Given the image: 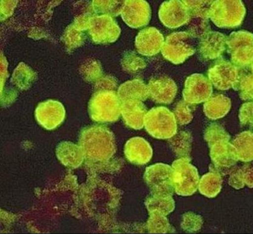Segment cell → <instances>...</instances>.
Segmentation results:
<instances>
[{"label":"cell","mask_w":253,"mask_h":234,"mask_svg":"<svg viewBox=\"0 0 253 234\" xmlns=\"http://www.w3.org/2000/svg\"><path fill=\"white\" fill-rule=\"evenodd\" d=\"M160 20L167 28H177L188 24L190 13L183 1L170 0L162 3L160 7Z\"/></svg>","instance_id":"cell-13"},{"label":"cell","mask_w":253,"mask_h":234,"mask_svg":"<svg viewBox=\"0 0 253 234\" xmlns=\"http://www.w3.org/2000/svg\"><path fill=\"white\" fill-rule=\"evenodd\" d=\"M62 40L68 48L72 50L84 44L85 40V36L84 31L77 29L74 24H72L66 28L62 37Z\"/></svg>","instance_id":"cell-32"},{"label":"cell","mask_w":253,"mask_h":234,"mask_svg":"<svg viewBox=\"0 0 253 234\" xmlns=\"http://www.w3.org/2000/svg\"><path fill=\"white\" fill-rule=\"evenodd\" d=\"M209 147L210 158L216 168H230L239 161L235 147L228 139L213 142Z\"/></svg>","instance_id":"cell-16"},{"label":"cell","mask_w":253,"mask_h":234,"mask_svg":"<svg viewBox=\"0 0 253 234\" xmlns=\"http://www.w3.org/2000/svg\"><path fill=\"white\" fill-rule=\"evenodd\" d=\"M251 71H252V73H253V62H252L251 63Z\"/></svg>","instance_id":"cell-44"},{"label":"cell","mask_w":253,"mask_h":234,"mask_svg":"<svg viewBox=\"0 0 253 234\" xmlns=\"http://www.w3.org/2000/svg\"><path fill=\"white\" fill-rule=\"evenodd\" d=\"M228 53L238 68L251 65L253 61V34L249 31L232 32L228 37Z\"/></svg>","instance_id":"cell-7"},{"label":"cell","mask_w":253,"mask_h":234,"mask_svg":"<svg viewBox=\"0 0 253 234\" xmlns=\"http://www.w3.org/2000/svg\"><path fill=\"white\" fill-rule=\"evenodd\" d=\"M124 154L130 162L140 165L150 161L153 151L147 141L141 137H133L126 143Z\"/></svg>","instance_id":"cell-19"},{"label":"cell","mask_w":253,"mask_h":234,"mask_svg":"<svg viewBox=\"0 0 253 234\" xmlns=\"http://www.w3.org/2000/svg\"><path fill=\"white\" fill-rule=\"evenodd\" d=\"M223 179L217 170H212L204 175L200 179L198 190L202 195L208 198H214L220 193Z\"/></svg>","instance_id":"cell-25"},{"label":"cell","mask_w":253,"mask_h":234,"mask_svg":"<svg viewBox=\"0 0 253 234\" xmlns=\"http://www.w3.org/2000/svg\"><path fill=\"white\" fill-rule=\"evenodd\" d=\"M239 73L238 67L229 61L221 59L209 69L208 78L216 89L226 90L233 87Z\"/></svg>","instance_id":"cell-12"},{"label":"cell","mask_w":253,"mask_h":234,"mask_svg":"<svg viewBox=\"0 0 253 234\" xmlns=\"http://www.w3.org/2000/svg\"><path fill=\"white\" fill-rule=\"evenodd\" d=\"M169 145L176 155L189 158L192 151V136L187 132H179L169 139Z\"/></svg>","instance_id":"cell-27"},{"label":"cell","mask_w":253,"mask_h":234,"mask_svg":"<svg viewBox=\"0 0 253 234\" xmlns=\"http://www.w3.org/2000/svg\"><path fill=\"white\" fill-rule=\"evenodd\" d=\"M36 78V74L26 64L21 62L13 74L11 82L21 90L31 87Z\"/></svg>","instance_id":"cell-28"},{"label":"cell","mask_w":253,"mask_h":234,"mask_svg":"<svg viewBox=\"0 0 253 234\" xmlns=\"http://www.w3.org/2000/svg\"><path fill=\"white\" fill-rule=\"evenodd\" d=\"M190 13V17L210 19V10L213 1H183Z\"/></svg>","instance_id":"cell-33"},{"label":"cell","mask_w":253,"mask_h":234,"mask_svg":"<svg viewBox=\"0 0 253 234\" xmlns=\"http://www.w3.org/2000/svg\"><path fill=\"white\" fill-rule=\"evenodd\" d=\"M204 139L207 141L208 145L217 142V141L222 140V139H230V136L229 133L224 130L220 124H211L207 127L204 132Z\"/></svg>","instance_id":"cell-35"},{"label":"cell","mask_w":253,"mask_h":234,"mask_svg":"<svg viewBox=\"0 0 253 234\" xmlns=\"http://www.w3.org/2000/svg\"><path fill=\"white\" fill-rule=\"evenodd\" d=\"M245 15L242 1L217 0L211 4L210 19L218 28H233L241 25Z\"/></svg>","instance_id":"cell-4"},{"label":"cell","mask_w":253,"mask_h":234,"mask_svg":"<svg viewBox=\"0 0 253 234\" xmlns=\"http://www.w3.org/2000/svg\"><path fill=\"white\" fill-rule=\"evenodd\" d=\"M151 204H155L161 211L168 213L172 211L174 207V201L171 195H154L151 198Z\"/></svg>","instance_id":"cell-38"},{"label":"cell","mask_w":253,"mask_h":234,"mask_svg":"<svg viewBox=\"0 0 253 234\" xmlns=\"http://www.w3.org/2000/svg\"><path fill=\"white\" fill-rule=\"evenodd\" d=\"M144 179L154 195H172V167L164 163H157L146 169Z\"/></svg>","instance_id":"cell-8"},{"label":"cell","mask_w":253,"mask_h":234,"mask_svg":"<svg viewBox=\"0 0 253 234\" xmlns=\"http://www.w3.org/2000/svg\"><path fill=\"white\" fill-rule=\"evenodd\" d=\"M121 15L128 26L139 28L149 24L152 10L149 3L144 0H127Z\"/></svg>","instance_id":"cell-14"},{"label":"cell","mask_w":253,"mask_h":234,"mask_svg":"<svg viewBox=\"0 0 253 234\" xmlns=\"http://www.w3.org/2000/svg\"><path fill=\"white\" fill-rule=\"evenodd\" d=\"M88 34L98 44L115 42L121 35V30L113 17L107 15H94L91 17Z\"/></svg>","instance_id":"cell-9"},{"label":"cell","mask_w":253,"mask_h":234,"mask_svg":"<svg viewBox=\"0 0 253 234\" xmlns=\"http://www.w3.org/2000/svg\"><path fill=\"white\" fill-rule=\"evenodd\" d=\"M79 145L88 162L109 161L116 151L115 136L106 127L93 125L85 127L80 136Z\"/></svg>","instance_id":"cell-1"},{"label":"cell","mask_w":253,"mask_h":234,"mask_svg":"<svg viewBox=\"0 0 253 234\" xmlns=\"http://www.w3.org/2000/svg\"><path fill=\"white\" fill-rule=\"evenodd\" d=\"M147 85L149 97L157 103H171L177 94V84L169 77L152 78Z\"/></svg>","instance_id":"cell-18"},{"label":"cell","mask_w":253,"mask_h":234,"mask_svg":"<svg viewBox=\"0 0 253 234\" xmlns=\"http://www.w3.org/2000/svg\"><path fill=\"white\" fill-rule=\"evenodd\" d=\"M198 47V39L190 33L180 31L172 33L166 38L161 53L167 60L178 65L195 54Z\"/></svg>","instance_id":"cell-3"},{"label":"cell","mask_w":253,"mask_h":234,"mask_svg":"<svg viewBox=\"0 0 253 234\" xmlns=\"http://www.w3.org/2000/svg\"><path fill=\"white\" fill-rule=\"evenodd\" d=\"M189 105L184 100L180 101L174 108L176 120L180 125L189 124L193 119L192 111Z\"/></svg>","instance_id":"cell-37"},{"label":"cell","mask_w":253,"mask_h":234,"mask_svg":"<svg viewBox=\"0 0 253 234\" xmlns=\"http://www.w3.org/2000/svg\"><path fill=\"white\" fill-rule=\"evenodd\" d=\"M81 73L85 81L95 83L103 77V74L101 64L93 59L83 64Z\"/></svg>","instance_id":"cell-31"},{"label":"cell","mask_w":253,"mask_h":234,"mask_svg":"<svg viewBox=\"0 0 253 234\" xmlns=\"http://www.w3.org/2000/svg\"><path fill=\"white\" fill-rule=\"evenodd\" d=\"M35 117L44 128L54 130L64 121L66 109L59 101L48 99L38 105L35 110Z\"/></svg>","instance_id":"cell-11"},{"label":"cell","mask_w":253,"mask_h":234,"mask_svg":"<svg viewBox=\"0 0 253 234\" xmlns=\"http://www.w3.org/2000/svg\"><path fill=\"white\" fill-rule=\"evenodd\" d=\"M202 223L201 216L195 215V213H186L183 216V228L185 231L190 232L198 231L201 229Z\"/></svg>","instance_id":"cell-40"},{"label":"cell","mask_w":253,"mask_h":234,"mask_svg":"<svg viewBox=\"0 0 253 234\" xmlns=\"http://www.w3.org/2000/svg\"><path fill=\"white\" fill-rule=\"evenodd\" d=\"M228 37L217 31H209L198 41L200 54L206 59L220 57L227 48Z\"/></svg>","instance_id":"cell-17"},{"label":"cell","mask_w":253,"mask_h":234,"mask_svg":"<svg viewBox=\"0 0 253 234\" xmlns=\"http://www.w3.org/2000/svg\"><path fill=\"white\" fill-rule=\"evenodd\" d=\"M125 1H93L92 8L97 14L117 16L121 14Z\"/></svg>","instance_id":"cell-30"},{"label":"cell","mask_w":253,"mask_h":234,"mask_svg":"<svg viewBox=\"0 0 253 234\" xmlns=\"http://www.w3.org/2000/svg\"><path fill=\"white\" fill-rule=\"evenodd\" d=\"M122 102L115 90H98L88 102V114L97 122L117 121L121 115Z\"/></svg>","instance_id":"cell-2"},{"label":"cell","mask_w":253,"mask_h":234,"mask_svg":"<svg viewBox=\"0 0 253 234\" xmlns=\"http://www.w3.org/2000/svg\"><path fill=\"white\" fill-rule=\"evenodd\" d=\"M148 111L141 101L127 100L122 102L121 115L126 125L135 130L144 127V120Z\"/></svg>","instance_id":"cell-20"},{"label":"cell","mask_w":253,"mask_h":234,"mask_svg":"<svg viewBox=\"0 0 253 234\" xmlns=\"http://www.w3.org/2000/svg\"><path fill=\"white\" fill-rule=\"evenodd\" d=\"M232 88L239 93L243 100H253V74L240 71L239 76Z\"/></svg>","instance_id":"cell-29"},{"label":"cell","mask_w":253,"mask_h":234,"mask_svg":"<svg viewBox=\"0 0 253 234\" xmlns=\"http://www.w3.org/2000/svg\"><path fill=\"white\" fill-rule=\"evenodd\" d=\"M231 100L223 94L211 96L204 105L206 117L211 120L223 118L230 111Z\"/></svg>","instance_id":"cell-23"},{"label":"cell","mask_w":253,"mask_h":234,"mask_svg":"<svg viewBox=\"0 0 253 234\" xmlns=\"http://www.w3.org/2000/svg\"><path fill=\"white\" fill-rule=\"evenodd\" d=\"M189 33L195 38L200 39L210 31L209 19L199 17H190L189 22Z\"/></svg>","instance_id":"cell-36"},{"label":"cell","mask_w":253,"mask_h":234,"mask_svg":"<svg viewBox=\"0 0 253 234\" xmlns=\"http://www.w3.org/2000/svg\"><path fill=\"white\" fill-rule=\"evenodd\" d=\"M118 85V81L111 76L102 77L95 83V88L98 90H115Z\"/></svg>","instance_id":"cell-41"},{"label":"cell","mask_w":253,"mask_h":234,"mask_svg":"<svg viewBox=\"0 0 253 234\" xmlns=\"http://www.w3.org/2000/svg\"><path fill=\"white\" fill-rule=\"evenodd\" d=\"M164 41L163 34L157 28L150 27L138 33L135 38V47L140 54L153 56L162 50Z\"/></svg>","instance_id":"cell-15"},{"label":"cell","mask_w":253,"mask_h":234,"mask_svg":"<svg viewBox=\"0 0 253 234\" xmlns=\"http://www.w3.org/2000/svg\"><path fill=\"white\" fill-rule=\"evenodd\" d=\"M17 1H1V19H7L11 16L17 5Z\"/></svg>","instance_id":"cell-42"},{"label":"cell","mask_w":253,"mask_h":234,"mask_svg":"<svg viewBox=\"0 0 253 234\" xmlns=\"http://www.w3.org/2000/svg\"><path fill=\"white\" fill-rule=\"evenodd\" d=\"M56 154L62 164L71 168L80 167L85 159L80 145L74 144L73 142H60L57 145Z\"/></svg>","instance_id":"cell-21"},{"label":"cell","mask_w":253,"mask_h":234,"mask_svg":"<svg viewBox=\"0 0 253 234\" xmlns=\"http://www.w3.org/2000/svg\"><path fill=\"white\" fill-rule=\"evenodd\" d=\"M7 66H8V62H7L6 59H5L3 55H2V58H1V82H2V90L3 89L4 81H5L4 79L8 77Z\"/></svg>","instance_id":"cell-43"},{"label":"cell","mask_w":253,"mask_h":234,"mask_svg":"<svg viewBox=\"0 0 253 234\" xmlns=\"http://www.w3.org/2000/svg\"><path fill=\"white\" fill-rule=\"evenodd\" d=\"M232 144L236 150L239 161H253V132L244 131L239 133L232 140Z\"/></svg>","instance_id":"cell-24"},{"label":"cell","mask_w":253,"mask_h":234,"mask_svg":"<svg viewBox=\"0 0 253 234\" xmlns=\"http://www.w3.org/2000/svg\"><path fill=\"white\" fill-rule=\"evenodd\" d=\"M212 86L208 77L201 74H192L185 81L183 100L189 105L205 103L212 94Z\"/></svg>","instance_id":"cell-10"},{"label":"cell","mask_w":253,"mask_h":234,"mask_svg":"<svg viewBox=\"0 0 253 234\" xmlns=\"http://www.w3.org/2000/svg\"><path fill=\"white\" fill-rule=\"evenodd\" d=\"M229 184L237 190L245 186L253 188V166L244 164L233 169L229 173Z\"/></svg>","instance_id":"cell-26"},{"label":"cell","mask_w":253,"mask_h":234,"mask_svg":"<svg viewBox=\"0 0 253 234\" xmlns=\"http://www.w3.org/2000/svg\"><path fill=\"white\" fill-rule=\"evenodd\" d=\"M121 102L127 100H138L143 102L149 97L147 84L141 79H132L121 84L118 92Z\"/></svg>","instance_id":"cell-22"},{"label":"cell","mask_w":253,"mask_h":234,"mask_svg":"<svg viewBox=\"0 0 253 234\" xmlns=\"http://www.w3.org/2000/svg\"><path fill=\"white\" fill-rule=\"evenodd\" d=\"M240 122L253 129V101L243 104L239 111Z\"/></svg>","instance_id":"cell-39"},{"label":"cell","mask_w":253,"mask_h":234,"mask_svg":"<svg viewBox=\"0 0 253 234\" xmlns=\"http://www.w3.org/2000/svg\"><path fill=\"white\" fill-rule=\"evenodd\" d=\"M146 131L158 139H170L177 133V121L174 113L165 107H156L148 111L145 117Z\"/></svg>","instance_id":"cell-5"},{"label":"cell","mask_w":253,"mask_h":234,"mask_svg":"<svg viewBox=\"0 0 253 234\" xmlns=\"http://www.w3.org/2000/svg\"><path fill=\"white\" fill-rule=\"evenodd\" d=\"M172 184L174 192L182 196L193 195L199 185L200 176L190 158H180L172 163Z\"/></svg>","instance_id":"cell-6"},{"label":"cell","mask_w":253,"mask_h":234,"mask_svg":"<svg viewBox=\"0 0 253 234\" xmlns=\"http://www.w3.org/2000/svg\"><path fill=\"white\" fill-rule=\"evenodd\" d=\"M124 71L128 72H135L143 69L146 64L144 59L136 55L134 52H127L121 61Z\"/></svg>","instance_id":"cell-34"}]
</instances>
